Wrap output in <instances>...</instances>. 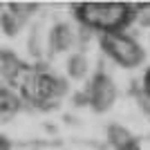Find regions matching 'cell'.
I'll return each instance as SVG.
<instances>
[{"label":"cell","mask_w":150,"mask_h":150,"mask_svg":"<svg viewBox=\"0 0 150 150\" xmlns=\"http://www.w3.org/2000/svg\"><path fill=\"white\" fill-rule=\"evenodd\" d=\"M72 9L81 27L99 29L101 34L123 31L137 16V7L130 2H74Z\"/></svg>","instance_id":"1"},{"label":"cell","mask_w":150,"mask_h":150,"mask_svg":"<svg viewBox=\"0 0 150 150\" xmlns=\"http://www.w3.org/2000/svg\"><path fill=\"white\" fill-rule=\"evenodd\" d=\"M101 50H103V54H108L114 63H119L125 69H134L146 61V50L128 31L101 34Z\"/></svg>","instance_id":"2"},{"label":"cell","mask_w":150,"mask_h":150,"mask_svg":"<svg viewBox=\"0 0 150 150\" xmlns=\"http://www.w3.org/2000/svg\"><path fill=\"white\" fill-rule=\"evenodd\" d=\"M85 92L90 94V105H92L94 112H108L110 108L114 105L117 101V85L112 83V79L105 74V72H96L92 76V81L88 83Z\"/></svg>","instance_id":"3"},{"label":"cell","mask_w":150,"mask_h":150,"mask_svg":"<svg viewBox=\"0 0 150 150\" xmlns=\"http://www.w3.org/2000/svg\"><path fill=\"white\" fill-rule=\"evenodd\" d=\"M76 43H79V38H76V31L69 23H56L50 29V54L67 52Z\"/></svg>","instance_id":"4"},{"label":"cell","mask_w":150,"mask_h":150,"mask_svg":"<svg viewBox=\"0 0 150 150\" xmlns=\"http://www.w3.org/2000/svg\"><path fill=\"white\" fill-rule=\"evenodd\" d=\"M23 96L18 92H13L11 88H2L0 90V121L7 123V121H11L13 114L20 112V108H23Z\"/></svg>","instance_id":"5"},{"label":"cell","mask_w":150,"mask_h":150,"mask_svg":"<svg viewBox=\"0 0 150 150\" xmlns=\"http://www.w3.org/2000/svg\"><path fill=\"white\" fill-rule=\"evenodd\" d=\"M25 67H27V65L20 61L13 52H9V50H2V52H0V74L5 76L7 83H13Z\"/></svg>","instance_id":"6"},{"label":"cell","mask_w":150,"mask_h":150,"mask_svg":"<svg viewBox=\"0 0 150 150\" xmlns=\"http://www.w3.org/2000/svg\"><path fill=\"white\" fill-rule=\"evenodd\" d=\"M88 69H90V61L83 52H74L69 54L67 58V76L72 81H83L88 76Z\"/></svg>","instance_id":"7"},{"label":"cell","mask_w":150,"mask_h":150,"mask_svg":"<svg viewBox=\"0 0 150 150\" xmlns=\"http://www.w3.org/2000/svg\"><path fill=\"white\" fill-rule=\"evenodd\" d=\"M132 141H137V139L132 137V132L121 123H110L108 125V144L114 146V150H121L125 146H130Z\"/></svg>","instance_id":"8"},{"label":"cell","mask_w":150,"mask_h":150,"mask_svg":"<svg viewBox=\"0 0 150 150\" xmlns=\"http://www.w3.org/2000/svg\"><path fill=\"white\" fill-rule=\"evenodd\" d=\"M23 25H25V23H23V20H20L13 11H9V9L0 13V27H2V31H5L9 38L16 36V34L23 29Z\"/></svg>","instance_id":"9"},{"label":"cell","mask_w":150,"mask_h":150,"mask_svg":"<svg viewBox=\"0 0 150 150\" xmlns=\"http://www.w3.org/2000/svg\"><path fill=\"white\" fill-rule=\"evenodd\" d=\"M9 11H13L23 23H27L38 11V5H34V2H9Z\"/></svg>","instance_id":"10"},{"label":"cell","mask_w":150,"mask_h":150,"mask_svg":"<svg viewBox=\"0 0 150 150\" xmlns=\"http://www.w3.org/2000/svg\"><path fill=\"white\" fill-rule=\"evenodd\" d=\"M27 52H29L34 58L43 56V47H40V29L38 27H31L29 38H27Z\"/></svg>","instance_id":"11"},{"label":"cell","mask_w":150,"mask_h":150,"mask_svg":"<svg viewBox=\"0 0 150 150\" xmlns=\"http://www.w3.org/2000/svg\"><path fill=\"white\" fill-rule=\"evenodd\" d=\"M137 7V16H134V23H137L139 27H146V29H150V2H139Z\"/></svg>","instance_id":"12"},{"label":"cell","mask_w":150,"mask_h":150,"mask_svg":"<svg viewBox=\"0 0 150 150\" xmlns=\"http://www.w3.org/2000/svg\"><path fill=\"white\" fill-rule=\"evenodd\" d=\"M137 108H139L144 114H148V117H150V96H148L146 92H141V94L137 96Z\"/></svg>","instance_id":"13"},{"label":"cell","mask_w":150,"mask_h":150,"mask_svg":"<svg viewBox=\"0 0 150 150\" xmlns=\"http://www.w3.org/2000/svg\"><path fill=\"white\" fill-rule=\"evenodd\" d=\"M90 40H92V29H88V27H81V29H79V45H81V50H85L83 45H88Z\"/></svg>","instance_id":"14"},{"label":"cell","mask_w":150,"mask_h":150,"mask_svg":"<svg viewBox=\"0 0 150 150\" xmlns=\"http://www.w3.org/2000/svg\"><path fill=\"white\" fill-rule=\"evenodd\" d=\"M72 103H74V105H88L92 101H90V94L83 90V92H76L74 96H72Z\"/></svg>","instance_id":"15"},{"label":"cell","mask_w":150,"mask_h":150,"mask_svg":"<svg viewBox=\"0 0 150 150\" xmlns=\"http://www.w3.org/2000/svg\"><path fill=\"white\" fill-rule=\"evenodd\" d=\"M141 81H144V92L150 96V67L146 69V74H144V79H141Z\"/></svg>","instance_id":"16"},{"label":"cell","mask_w":150,"mask_h":150,"mask_svg":"<svg viewBox=\"0 0 150 150\" xmlns=\"http://www.w3.org/2000/svg\"><path fill=\"white\" fill-rule=\"evenodd\" d=\"M0 150H11V144H9V139H7L5 134L0 137Z\"/></svg>","instance_id":"17"},{"label":"cell","mask_w":150,"mask_h":150,"mask_svg":"<svg viewBox=\"0 0 150 150\" xmlns=\"http://www.w3.org/2000/svg\"><path fill=\"white\" fill-rule=\"evenodd\" d=\"M63 119H65V123H67V125H79V123H81V121L76 119V117H72V114H65Z\"/></svg>","instance_id":"18"},{"label":"cell","mask_w":150,"mask_h":150,"mask_svg":"<svg viewBox=\"0 0 150 150\" xmlns=\"http://www.w3.org/2000/svg\"><path fill=\"white\" fill-rule=\"evenodd\" d=\"M121 150H141V146H139V141H132L130 146H125V148H121Z\"/></svg>","instance_id":"19"}]
</instances>
